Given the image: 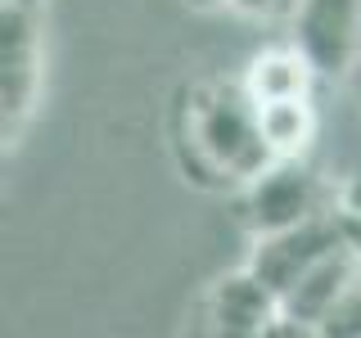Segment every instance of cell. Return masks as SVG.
Here are the masks:
<instances>
[{
  "instance_id": "6da1fadb",
  "label": "cell",
  "mask_w": 361,
  "mask_h": 338,
  "mask_svg": "<svg viewBox=\"0 0 361 338\" xmlns=\"http://www.w3.org/2000/svg\"><path fill=\"white\" fill-rule=\"evenodd\" d=\"M176 144L190 149V163L199 176H217L226 185H248L276 163L262 118H257V99L248 86H221L203 82L185 90V104L176 108Z\"/></svg>"
},
{
  "instance_id": "7a4b0ae2",
  "label": "cell",
  "mask_w": 361,
  "mask_h": 338,
  "mask_svg": "<svg viewBox=\"0 0 361 338\" xmlns=\"http://www.w3.org/2000/svg\"><path fill=\"white\" fill-rule=\"evenodd\" d=\"M293 45L325 77H348L361 63V0H298Z\"/></svg>"
},
{
  "instance_id": "3957f363",
  "label": "cell",
  "mask_w": 361,
  "mask_h": 338,
  "mask_svg": "<svg viewBox=\"0 0 361 338\" xmlns=\"http://www.w3.org/2000/svg\"><path fill=\"white\" fill-rule=\"evenodd\" d=\"M330 248H338V230L330 221H321V212L298 225H289V230H271V234H257V253H253V266L257 275L267 280L271 289L285 298V293L298 284L307 270L321 262Z\"/></svg>"
},
{
  "instance_id": "277c9868",
  "label": "cell",
  "mask_w": 361,
  "mask_h": 338,
  "mask_svg": "<svg viewBox=\"0 0 361 338\" xmlns=\"http://www.w3.org/2000/svg\"><path fill=\"white\" fill-rule=\"evenodd\" d=\"M248 221L257 234L289 230V225L316 217V180L307 167H298V158H276L257 180H248Z\"/></svg>"
},
{
  "instance_id": "5b68a950",
  "label": "cell",
  "mask_w": 361,
  "mask_h": 338,
  "mask_svg": "<svg viewBox=\"0 0 361 338\" xmlns=\"http://www.w3.org/2000/svg\"><path fill=\"white\" fill-rule=\"evenodd\" d=\"M208 320L221 334H271L285 320V298L253 266H244L208 289Z\"/></svg>"
},
{
  "instance_id": "8992f818",
  "label": "cell",
  "mask_w": 361,
  "mask_h": 338,
  "mask_svg": "<svg viewBox=\"0 0 361 338\" xmlns=\"http://www.w3.org/2000/svg\"><path fill=\"white\" fill-rule=\"evenodd\" d=\"M312 77H316V63L307 54L298 50V45H271L262 50L253 63H248V95L257 99V104H271V99H293V95H307L312 90Z\"/></svg>"
},
{
  "instance_id": "52a82bcc",
  "label": "cell",
  "mask_w": 361,
  "mask_h": 338,
  "mask_svg": "<svg viewBox=\"0 0 361 338\" xmlns=\"http://www.w3.org/2000/svg\"><path fill=\"white\" fill-rule=\"evenodd\" d=\"M262 118V135L276 158H298L307 149L312 131H316V113H312V95H293V99H271L257 104Z\"/></svg>"
},
{
  "instance_id": "ba28073f",
  "label": "cell",
  "mask_w": 361,
  "mask_h": 338,
  "mask_svg": "<svg viewBox=\"0 0 361 338\" xmlns=\"http://www.w3.org/2000/svg\"><path fill=\"white\" fill-rule=\"evenodd\" d=\"M293 5L298 0H235V9L244 14H293Z\"/></svg>"
},
{
  "instance_id": "9c48e42d",
  "label": "cell",
  "mask_w": 361,
  "mask_h": 338,
  "mask_svg": "<svg viewBox=\"0 0 361 338\" xmlns=\"http://www.w3.org/2000/svg\"><path fill=\"white\" fill-rule=\"evenodd\" d=\"M226 5H235V0H226Z\"/></svg>"
}]
</instances>
